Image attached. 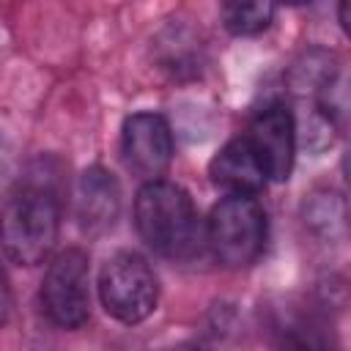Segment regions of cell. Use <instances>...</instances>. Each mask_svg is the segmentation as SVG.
<instances>
[{"label": "cell", "instance_id": "obj_1", "mask_svg": "<svg viewBox=\"0 0 351 351\" xmlns=\"http://www.w3.org/2000/svg\"><path fill=\"white\" fill-rule=\"evenodd\" d=\"M60 230V189L52 173L19 178L0 203V247L19 266L49 258Z\"/></svg>", "mask_w": 351, "mask_h": 351}, {"label": "cell", "instance_id": "obj_2", "mask_svg": "<svg viewBox=\"0 0 351 351\" xmlns=\"http://www.w3.org/2000/svg\"><path fill=\"white\" fill-rule=\"evenodd\" d=\"M140 239L162 258L189 261L206 244V225L189 192L173 181H145L134 200Z\"/></svg>", "mask_w": 351, "mask_h": 351}, {"label": "cell", "instance_id": "obj_3", "mask_svg": "<svg viewBox=\"0 0 351 351\" xmlns=\"http://www.w3.org/2000/svg\"><path fill=\"white\" fill-rule=\"evenodd\" d=\"M266 211L255 197L225 195L208 214L206 244L228 269L252 266L266 247Z\"/></svg>", "mask_w": 351, "mask_h": 351}, {"label": "cell", "instance_id": "obj_4", "mask_svg": "<svg viewBox=\"0 0 351 351\" xmlns=\"http://www.w3.org/2000/svg\"><path fill=\"white\" fill-rule=\"evenodd\" d=\"M99 299L110 318L134 326L156 310L159 280L140 252L121 250L99 271Z\"/></svg>", "mask_w": 351, "mask_h": 351}, {"label": "cell", "instance_id": "obj_5", "mask_svg": "<svg viewBox=\"0 0 351 351\" xmlns=\"http://www.w3.org/2000/svg\"><path fill=\"white\" fill-rule=\"evenodd\" d=\"M90 261L80 247L58 252L41 282V307L60 329H80L90 315Z\"/></svg>", "mask_w": 351, "mask_h": 351}, {"label": "cell", "instance_id": "obj_6", "mask_svg": "<svg viewBox=\"0 0 351 351\" xmlns=\"http://www.w3.org/2000/svg\"><path fill=\"white\" fill-rule=\"evenodd\" d=\"M263 329L271 351H340L329 318L302 302H277L266 307Z\"/></svg>", "mask_w": 351, "mask_h": 351}, {"label": "cell", "instance_id": "obj_7", "mask_svg": "<svg viewBox=\"0 0 351 351\" xmlns=\"http://www.w3.org/2000/svg\"><path fill=\"white\" fill-rule=\"evenodd\" d=\"M121 154L132 173L159 181L173 159V132L159 112H134L121 129Z\"/></svg>", "mask_w": 351, "mask_h": 351}, {"label": "cell", "instance_id": "obj_8", "mask_svg": "<svg viewBox=\"0 0 351 351\" xmlns=\"http://www.w3.org/2000/svg\"><path fill=\"white\" fill-rule=\"evenodd\" d=\"M258 154L269 181H288L296 156V129L293 112L285 104H266L250 123L244 134Z\"/></svg>", "mask_w": 351, "mask_h": 351}, {"label": "cell", "instance_id": "obj_9", "mask_svg": "<svg viewBox=\"0 0 351 351\" xmlns=\"http://www.w3.org/2000/svg\"><path fill=\"white\" fill-rule=\"evenodd\" d=\"M77 225L88 236H104L121 217V186L118 178L101 165H90L80 173L74 189Z\"/></svg>", "mask_w": 351, "mask_h": 351}, {"label": "cell", "instance_id": "obj_10", "mask_svg": "<svg viewBox=\"0 0 351 351\" xmlns=\"http://www.w3.org/2000/svg\"><path fill=\"white\" fill-rule=\"evenodd\" d=\"M208 178L225 195H241V197H255L269 181L258 154L252 151L244 134L228 140L214 154V159L208 162Z\"/></svg>", "mask_w": 351, "mask_h": 351}, {"label": "cell", "instance_id": "obj_11", "mask_svg": "<svg viewBox=\"0 0 351 351\" xmlns=\"http://www.w3.org/2000/svg\"><path fill=\"white\" fill-rule=\"evenodd\" d=\"M304 225L324 241H340L346 233L343 197L332 189H318L304 200Z\"/></svg>", "mask_w": 351, "mask_h": 351}, {"label": "cell", "instance_id": "obj_12", "mask_svg": "<svg viewBox=\"0 0 351 351\" xmlns=\"http://www.w3.org/2000/svg\"><path fill=\"white\" fill-rule=\"evenodd\" d=\"M274 5L271 3H222L219 8V16H222V25L228 33L233 36H255V33H263L271 19H274Z\"/></svg>", "mask_w": 351, "mask_h": 351}, {"label": "cell", "instance_id": "obj_13", "mask_svg": "<svg viewBox=\"0 0 351 351\" xmlns=\"http://www.w3.org/2000/svg\"><path fill=\"white\" fill-rule=\"evenodd\" d=\"M167 36L173 38V44H167L165 38L159 41L162 44V49H165V55H162V69H170L173 74H181L184 69H192L195 71V66L200 63V41L189 33V30H184V27H178V30H167Z\"/></svg>", "mask_w": 351, "mask_h": 351}, {"label": "cell", "instance_id": "obj_14", "mask_svg": "<svg viewBox=\"0 0 351 351\" xmlns=\"http://www.w3.org/2000/svg\"><path fill=\"white\" fill-rule=\"evenodd\" d=\"M8 315H11V288H8V277L0 266V326L8 324Z\"/></svg>", "mask_w": 351, "mask_h": 351}, {"label": "cell", "instance_id": "obj_15", "mask_svg": "<svg viewBox=\"0 0 351 351\" xmlns=\"http://www.w3.org/2000/svg\"><path fill=\"white\" fill-rule=\"evenodd\" d=\"M162 351H214V348L206 346V343H197V340H186V343H178V346H170V348H162Z\"/></svg>", "mask_w": 351, "mask_h": 351}]
</instances>
